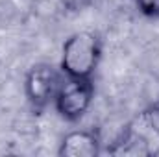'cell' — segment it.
<instances>
[{
  "instance_id": "5",
  "label": "cell",
  "mask_w": 159,
  "mask_h": 157,
  "mask_svg": "<svg viewBox=\"0 0 159 157\" xmlns=\"http://www.w3.org/2000/svg\"><path fill=\"white\" fill-rule=\"evenodd\" d=\"M139 117L144 120V124L154 131V135L159 137V100L157 102H154L152 105H148Z\"/></svg>"
},
{
  "instance_id": "1",
  "label": "cell",
  "mask_w": 159,
  "mask_h": 157,
  "mask_svg": "<svg viewBox=\"0 0 159 157\" xmlns=\"http://www.w3.org/2000/svg\"><path fill=\"white\" fill-rule=\"evenodd\" d=\"M102 56V44L93 32H76L63 44L61 72L67 78L93 79Z\"/></svg>"
},
{
  "instance_id": "4",
  "label": "cell",
  "mask_w": 159,
  "mask_h": 157,
  "mask_svg": "<svg viewBox=\"0 0 159 157\" xmlns=\"http://www.w3.org/2000/svg\"><path fill=\"white\" fill-rule=\"evenodd\" d=\"M100 139L93 131H70L59 144L61 157H96L100 154Z\"/></svg>"
},
{
  "instance_id": "6",
  "label": "cell",
  "mask_w": 159,
  "mask_h": 157,
  "mask_svg": "<svg viewBox=\"0 0 159 157\" xmlns=\"http://www.w3.org/2000/svg\"><path fill=\"white\" fill-rule=\"evenodd\" d=\"M135 2L139 11L144 17H150V19L159 17V0H135Z\"/></svg>"
},
{
  "instance_id": "2",
  "label": "cell",
  "mask_w": 159,
  "mask_h": 157,
  "mask_svg": "<svg viewBox=\"0 0 159 157\" xmlns=\"http://www.w3.org/2000/svg\"><path fill=\"white\" fill-rule=\"evenodd\" d=\"M61 83H63V76L54 65L39 63V65L32 67L26 74L24 91H26V96H28L30 104L34 105V109L41 111L46 105L54 104Z\"/></svg>"
},
{
  "instance_id": "3",
  "label": "cell",
  "mask_w": 159,
  "mask_h": 157,
  "mask_svg": "<svg viewBox=\"0 0 159 157\" xmlns=\"http://www.w3.org/2000/svg\"><path fill=\"white\" fill-rule=\"evenodd\" d=\"M93 96H94V85L91 79L67 78L63 79V83L56 94L54 105L63 118L74 122L87 113V109L93 102Z\"/></svg>"
}]
</instances>
